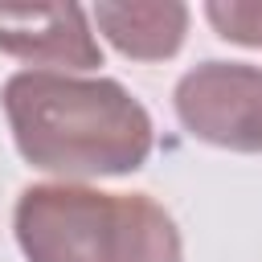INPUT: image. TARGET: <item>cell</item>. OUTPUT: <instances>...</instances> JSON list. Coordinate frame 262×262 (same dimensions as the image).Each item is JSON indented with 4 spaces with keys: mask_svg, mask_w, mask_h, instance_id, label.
I'll return each instance as SVG.
<instances>
[{
    "mask_svg": "<svg viewBox=\"0 0 262 262\" xmlns=\"http://www.w3.org/2000/svg\"><path fill=\"white\" fill-rule=\"evenodd\" d=\"M201 12L221 41L262 49V0H205Z\"/></svg>",
    "mask_w": 262,
    "mask_h": 262,
    "instance_id": "6",
    "label": "cell"
},
{
    "mask_svg": "<svg viewBox=\"0 0 262 262\" xmlns=\"http://www.w3.org/2000/svg\"><path fill=\"white\" fill-rule=\"evenodd\" d=\"M180 127L221 151L262 156V66L254 61H196L172 86Z\"/></svg>",
    "mask_w": 262,
    "mask_h": 262,
    "instance_id": "3",
    "label": "cell"
},
{
    "mask_svg": "<svg viewBox=\"0 0 262 262\" xmlns=\"http://www.w3.org/2000/svg\"><path fill=\"white\" fill-rule=\"evenodd\" d=\"M0 53L53 74L102 66V45L82 4H0Z\"/></svg>",
    "mask_w": 262,
    "mask_h": 262,
    "instance_id": "4",
    "label": "cell"
},
{
    "mask_svg": "<svg viewBox=\"0 0 262 262\" xmlns=\"http://www.w3.org/2000/svg\"><path fill=\"white\" fill-rule=\"evenodd\" d=\"M90 25L131 61H168L188 37V4L180 0H98Z\"/></svg>",
    "mask_w": 262,
    "mask_h": 262,
    "instance_id": "5",
    "label": "cell"
},
{
    "mask_svg": "<svg viewBox=\"0 0 262 262\" xmlns=\"http://www.w3.org/2000/svg\"><path fill=\"white\" fill-rule=\"evenodd\" d=\"M12 147L66 184L131 176L156 147L147 106L115 78L16 70L0 86Z\"/></svg>",
    "mask_w": 262,
    "mask_h": 262,
    "instance_id": "1",
    "label": "cell"
},
{
    "mask_svg": "<svg viewBox=\"0 0 262 262\" xmlns=\"http://www.w3.org/2000/svg\"><path fill=\"white\" fill-rule=\"evenodd\" d=\"M12 237L25 262H184L180 225L156 196L94 184H25Z\"/></svg>",
    "mask_w": 262,
    "mask_h": 262,
    "instance_id": "2",
    "label": "cell"
}]
</instances>
